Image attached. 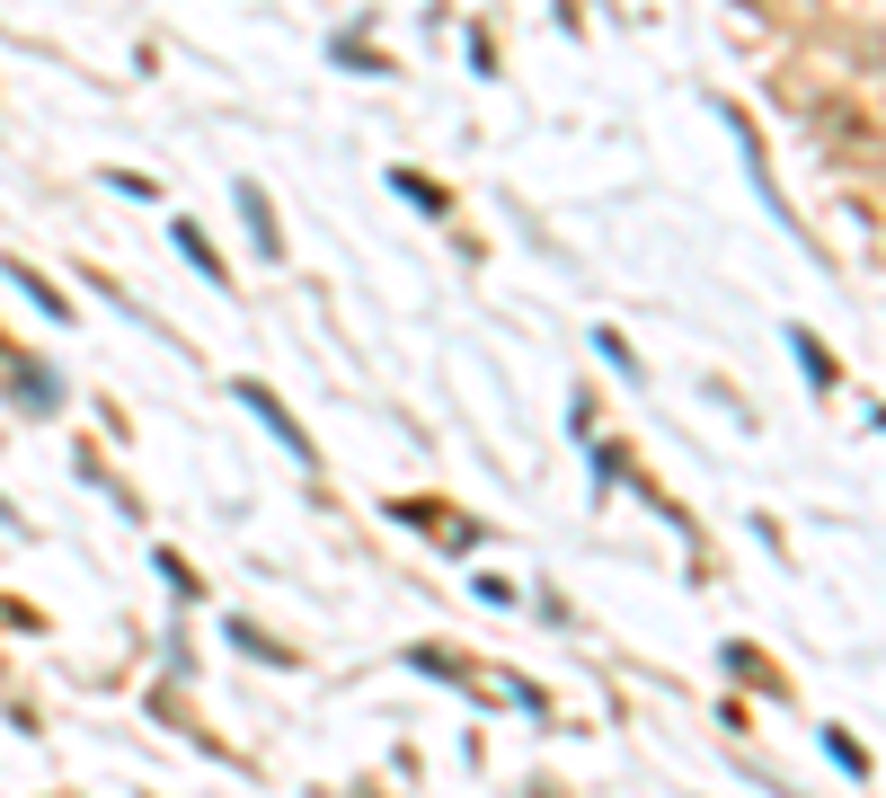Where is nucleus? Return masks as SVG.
Here are the masks:
<instances>
[{"instance_id":"nucleus-3","label":"nucleus","mask_w":886,"mask_h":798,"mask_svg":"<svg viewBox=\"0 0 886 798\" xmlns=\"http://www.w3.org/2000/svg\"><path fill=\"white\" fill-rule=\"evenodd\" d=\"M178 249H187V258L204 266V275H213V284H222V266H213V249H204V231H195V222H178Z\"/></svg>"},{"instance_id":"nucleus-2","label":"nucleus","mask_w":886,"mask_h":798,"mask_svg":"<svg viewBox=\"0 0 886 798\" xmlns=\"http://www.w3.org/2000/svg\"><path fill=\"white\" fill-rule=\"evenodd\" d=\"M9 284H18V293H36V311H54V320H63V293H54L36 266H9Z\"/></svg>"},{"instance_id":"nucleus-1","label":"nucleus","mask_w":886,"mask_h":798,"mask_svg":"<svg viewBox=\"0 0 886 798\" xmlns=\"http://www.w3.org/2000/svg\"><path fill=\"white\" fill-rule=\"evenodd\" d=\"M240 399H249V408H257V417H266V426H275V435H284V453H293V462H311V435H302V426L284 417V399H266V391H257V382H240Z\"/></svg>"},{"instance_id":"nucleus-6","label":"nucleus","mask_w":886,"mask_h":798,"mask_svg":"<svg viewBox=\"0 0 886 798\" xmlns=\"http://www.w3.org/2000/svg\"><path fill=\"white\" fill-rule=\"evenodd\" d=\"M399 196H417V204H426V213H443V187H426L417 169H399Z\"/></svg>"},{"instance_id":"nucleus-5","label":"nucleus","mask_w":886,"mask_h":798,"mask_svg":"<svg viewBox=\"0 0 886 798\" xmlns=\"http://www.w3.org/2000/svg\"><path fill=\"white\" fill-rule=\"evenodd\" d=\"M789 346H798V364H807V373H816V382H833V364H824V346H816V337H807V329L789 337Z\"/></svg>"},{"instance_id":"nucleus-4","label":"nucleus","mask_w":886,"mask_h":798,"mask_svg":"<svg viewBox=\"0 0 886 798\" xmlns=\"http://www.w3.org/2000/svg\"><path fill=\"white\" fill-rule=\"evenodd\" d=\"M240 204H249V231H257V249H275V222H266V196H257V187H240Z\"/></svg>"}]
</instances>
